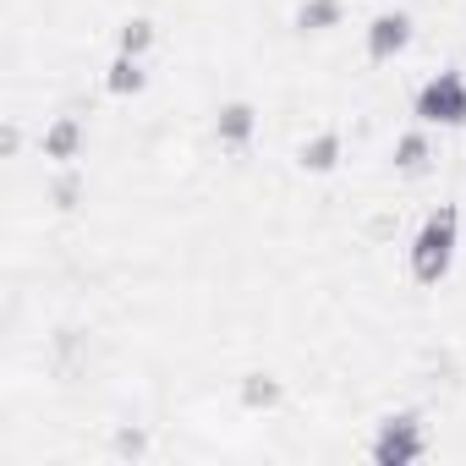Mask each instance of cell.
Wrapping results in <instances>:
<instances>
[{
  "mask_svg": "<svg viewBox=\"0 0 466 466\" xmlns=\"http://www.w3.org/2000/svg\"><path fill=\"white\" fill-rule=\"evenodd\" d=\"M455 253H461V208L455 203H439L406 248V269L417 286H444L450 269H455Z\"/></svg>",
  "mask_w": 466,
  "mask_h": 466,
  "instance_id": "cell-1",
  "label": "cell"
},
{
  "mask_svg": "<svg viewBox=\"0 0 466 466\" xmlns=\"http://www.w3.org/2000/svg\"><path fill=\"white\" fill-rule=\"evenodd\" d=\"M428 455V422L422 411H390L379 417L373 439H368V461L373 466H411Z\"/></svg>",
  "mask_w": 466,
  "mask_h": 466,
  "instance_id": "cell-2",
  "label": "cell"
},
{
  "mask_svg": "<svg viewBox=\"0 0 466 466\" xmlns=\"http://www.w3.org/2000/svg\"><path fill=\"white\" fill-rule=\"evenodd\" d=\"M411 116H417V127H450V132H461V127H466V77H461L455 66L433 72V77L417 88Z\"/></svg>",
  "mask_w": 466,
  "mask_h": 466,
  "instance_id": "cell-3",
  "label": "cell"
},
{
  "mask_svg": "<svg viewBox=\"0 0 466 466\" xmlns=\"http://www.w3.org/2000/svg\"><path fill=\"white\" fill-rule=\"evenodd\" d=\"M411 39H417V23H411V12H400V6H384V12L368 23V34H362L368 61H379V66L395 61V56H406Z\"/></svg>",
  "mask_w": 466,
  "mask_h": 466,
  "instance_id": "cell-4",
  "label": "cell"
},
{
  "mask_svg": "<svg viewBox=\"0 0 466 466\" xmlns=\"http://www.w3.org/2000/svg\"><path fill=\"white\" fill-rule=\"evenodd\" d=\"M214 137H219V148L242 154V148L258 137V110H253L248 99H225V105L214 110Z\"/></svg>",
  "mask_w": 466,
  "mask_h": 466,
  "instance_id": "cell-5",
  "label": "cell"
},
{
  "mask_svg": "<svg viewBox=\"0 0 466 466\" xmlns=\"http://www.w3.org/2000/svg\"><path fill=\"white\" fill-rule=\"evenodd\" d=\"M83 143H88V132H83L77 116H56V121L39 132V154H45L50 165H77V159H83Z\"/></svg>",
  "mask_w": 466,
  "mask_h": 466,
  "instance_id": "cell-6",
  "label": "cell"
},
{
  "mask_svg": "<svg viewBox=\"0 0 466 466\" xmlns=\"http://www.w3.org/2000/svg\"><path fill=\"white\" fill-rule=\"evenodd\" d=\"M340 154H346V137H340L335 127H324V132H313V137L297 143V170L329 176V170H340Z\"/></svg>",
  "mask_w": 466,
  "mask_h": 466,
  "instance_id": "cell-7",
  "label": "cell"
},
{
  "mask_svg": "<svg viewBox=\"0 0 466 466\" xmlns=\"http://www.w3.org/2000/svg\"><path fill=\"white\" fill-rule=\"evenodd\" d=\"M390 165H395V176H422V170L433 165L428 127H411V132H400V137H395V148H390Z\"/></svg>",
  "mask_w": 466,
  "mask_h": 466,
  "instance_id": "cell-8",
  "label": "cell"
},
{
  "mask_svg": "<svg viewBox=\"0 0 466 466\" xmlns=\"http://www.w3.org/2000/svg\"><path fill=\"white\" fill-rule=\"evenodd\" d=\"M105 88H110L116 99H137V94L148 88V66H143L137 56H121V50H116V61L105 66Z\"/></svg>",
  "mask_w": 466,
  "mask_h": 466,
  "instance_id": "cell-9",
  "label": "cell"
},
{
  "mask_svg": "<svg viewBox=\"0 0 466 466\" xmlns=\"http://www.w3.org/2000/svg\"><path fill=\"white\" fill-rule=\"evenodd\" d=\"M340 23H346L340 0H302V6H297V34H329Z\"/></svg>",
  "mask_w": 466,
  "mask_h": 466,
  "instance_id": "cell-10",
  "label": "cell"
},
{
  "mask_svg": "<svg viewBox=\"0 0 466 466\" xmlns=\"http://www.w3.org/2000/svg\"><path fill=\"white\" fill-rule=\"evenodd\" d=\"M237 395H242V406H248V411H275L286 390H280V379H275V373H248V379L237 384Z\"/></svg>",
  "mask_w": 466,
  "mask_h": 466,
  "instance_id": "cell-11",
  "label": "cell"
},
{
  "mask_svg": "<svg viewBox=\"0 0 466 466\" xmlns=\"http://www.w3.org/2000/svg\"><path fill=\"white\" fill-rule=\"evenodd\" d=\"M154 39H159V34H154L148 17H127V23L116 28V50H121V56H137V61L154 50Z\"/></svg>",
  "mask_w": 466,
  "mask_h": 466,
  "instance_id": "cell-12",
  "label": "cell"
},
{
  "mask_svg": "<svg viewBox=\"0 0 466 466\" xmlns=\"http://www.w3.org/2000/svg\"><path fill=\"white\" fill-rule=\"evenodd\" d=\"M50 203H56V208H77V203H83V176H77V165H61V176H56V187H50Z\"/></svg>",
  "mask_w": 466,
  "mask_h": 466,
  "instance_id": "cell-13",
  "label": "cell"
},
{
  "mask_svg": "<svg viewBox=\"0 0 466 466\" xmlns=\"http://www.w3.org/2000/svg\"><path fill=\"white\" fill-rule=\"evenodd\" d=\"M116 450H121V455H137V450H143V433H121Z\"/></svg>",
  "mask_w": 466,
  "mask_h": 466,
  "instance_id": "cell-14",
  "label": "cell"
},
{
  "mask_svg": "<svg viewBox=\"0 0 466 466\" xmlns=\"http://www.w3.org/2000/svg\"><path fill=\"white\" fill-rule=\"evenodd\" d=\"M0 148L17 154V148H23V132H17V127H6V132H0Z\"/></svg>",
  "mask_w": 466,
  "mask_h": 466,
  "instance_id": "cell-15",
  "label": "cell"
}]
</instances>
